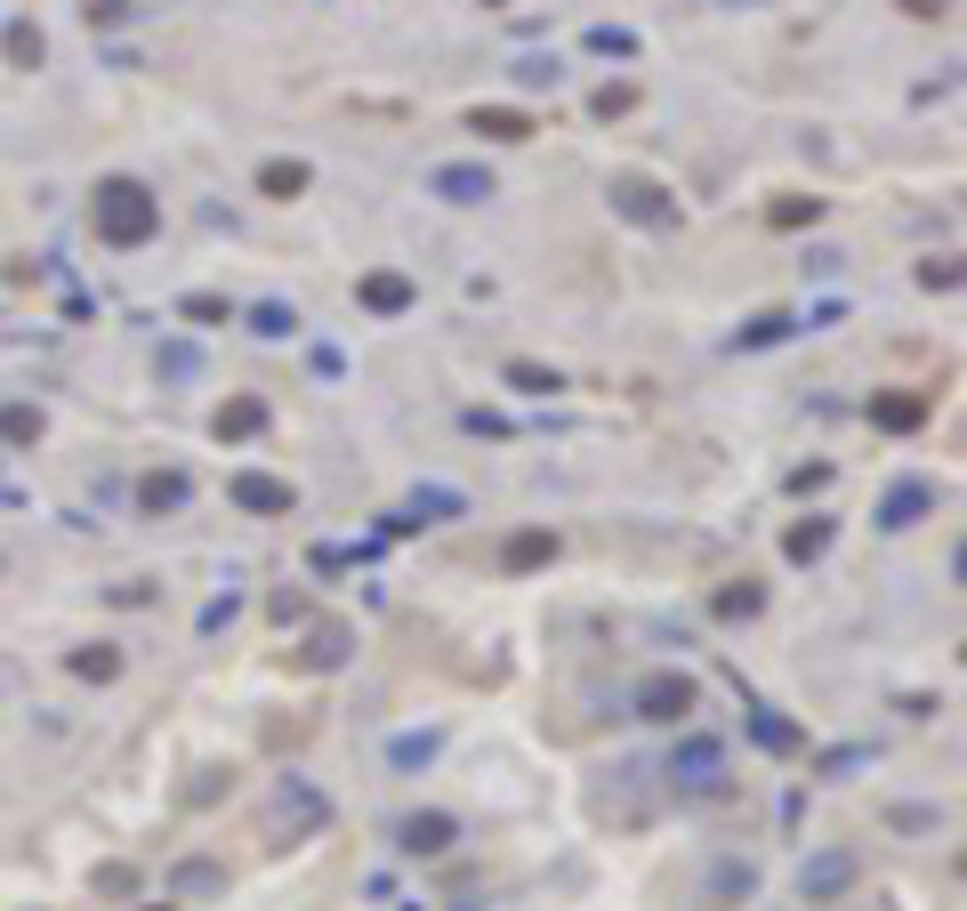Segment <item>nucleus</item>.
<instances>
[{
    "label": "nucleus",
    "instance_id": "obj_1",
    "mask_svg": "<svg viewBox=\"0 0 967 911\" xmlns=\"http://www.w3.org/2000/svg\"><path fill=\"white\" fill-rule=\"evenodd\" d=\"M89 226H97V243H114V251H137L146 234L162 226V210H154V194L137 186V178H106L89 194Z\"/></svg>",
    "mask_w": 967,
    "mask_h": 911
},
{
    "label": "nucleus",
    "instance_id": "obj_2",
    "mask_svg": "<svg viewBox=\"0 0 967 911\" xmlns=\"http://www.w3.org/2000/svg\"><path fill=\"white\" fill-rule=\"evenodd\" d=\"M685 711H694V678H685V669H653V678L637 686V718H662V726H677Z\"/></svg>",
    "mask_w": 967,
    "mask_h": 911
},
{
    "label": "nucleus",
    "instance_id": "obj_3",
    "mask_svg": "<svg viewBox=\"0 0 967 911\" xmlns=\"http://www.w3.org/2000/svg\"><path fill=\"white\" fill-rule=\"evenodd\" d=\"M613 210H629L637 226H670L677 210L662 202V186H645V178H613Z\"/></svg>",
    "mask_w": 967,
    "mask_h": 911
},
{
    "label": "nucleus",
    "instance_id": "obj_4",
    "mask_svg": "<svg viewBox=\"0 0 967 911\" xmlns=\"http://www.w3.org/2000/svg\"><path fill=\"white\" fill-rule=\"evenodd\" d=\"M234 509H258V517H291V484H274V477H234Z\"/></svg>",
    "mask_w": 967,
    "mask_h": 911
},
{
    "label": "nucleus",
    "instance_id": "obj_5",
    "mask_svg": "<svg viewBox=\"0 0 967 911\" xmlns=\"http://www.w3.org/2000/svg\"><path fill=\"white\" fill-rule=\"evenodd\" d=\"M468 129H476V138L516 146V138H533V114H516V106H476V114H468Z\"/></svg>",
    "mask_w": 967,
    "mask_h": 911
},
{
    "label": "nucleus",
    "instance_id": "obj_6",
    "mask_svg": "<svg viewBox=\"0 0 967 911\" xmlns=\"http://www.w3.org/2000/svg\"><path fill=\"white\" fill-rule=\"evenodd\" d=\"M363 307H371V315H403V307H411V283L379 266V275H363Z\"/></svg>",
    "mask_w": 967,
    "mask_h": 911
},
{
    "label": "nucleus",
    "instance_id": "obj_7",
    "mask_svg": "<svg viewBox=\"0 0 967 911\" xmlns=\"http://www.w3.org/2000/svg\"><path fill=\"white\" fill-rule=\"evenodd\" d=\"M403 848L411 855H443V848H452V815H411L403 823Z\"/></svg>",
    "mask_w": 967,
    "mask_h": 911
},
{
    "label": "nucleus",
    "instance_id": "obj_8",
    "mask_svg": "<svg viewBox=\"0 0 967 911\" xmlns=\"http://www.w3.org/2000/svg\"><path fill=\"white\" fill-rule=\"evenodd\" d=\"M436 194H443V202H484V194H492V178L468 170V161H452V170H436Z\"/></svg>",
    "mask_w": 967,
    "mask_h": 911
},
{
    "label": "nucleus",
    "instance_id": "obj_9",
    "mask_svg": "<svg viewBox=\"0 0 967 911\" xmlns=\"http://www.w3.org/2000/svg\"><path fill=\"white\" fill-rule=\"evenodd\" d=\"M548 557H557V541H548V532H516V541H508V572H533V565H548Z\"/></svg>",
    "mask_w": 967,
    "mask_h": 911
},
{
    "label": "nucleus",
    "instance_id": "obj_10",
    "mask_svg": "<svg viewBox=\"0 0 967 911\" xmlns=\"http://www.w3.org/2000/svg\"><path fill=\"white\" fill-rule=\"evenodd\" d=\"M258 186H266L274 202H291V194H306V161H266V170H258Z\"/></svg>",
    "mask_w": 967,
    "mask_h": 911
},
{
    "label": "nucleus",
    "instance_id": "obj_11",
    "mask_svg": "<svg viewBox=\"0 0 967 911\" xmlns=\"http://www.w3.org/2000/svg\"><path fill=\"white\" fill-rule=\"evenodd\" d=\"M258 420H266V403L258 395H234L226 412H218V435H258Z\"/></svg>",
    "mask_w": 967,
    "mask_h": 911
},
{
    "label": "nucleus",
    "instance_id": "obj_12",
    "mask_svg": "<svg viewBox=\"0 0 967 911\" xmlns=\"http://www.w3.org/2000/svg\"><path fill=\"white\" fill-rule=\"evenodd\" d=\"M137 500H146L154 517H162V509H178V500H186V477H146V484H137Z\"/></svg>",
    "mask_w": 967,
    "mask_h": 911
},
{
    "label": "nucleus",
    "instance_id": "obj_13",
    "mask_svg": "<svg viewBox=\"0 0 967 911\" xmlns=\"http://www.w3.org/2000/svg\"><path fill=\"white\" fill-rule=\"evenodd\" d=\"M927 500H936L927 484H903V492L887 500V517H879V525H919V509H927Z\"/></svg>",
    "mask_w": 967,
    "mask_h": 911
},
{
    "label": "nucleus",
    "instance_id": "obj_14",
    "mask_svg": "<svg viewBox=\"0 0 967 911\" xmlns=\"http://www.w3.org/2000/svg\"><path fill=\"white\" fill-rule=\"evenodd\" d=\"M677 774H685V783H710V774H717V742H685Z\"/></svg>",
    "mask_w": 967,
    "mask_h": 911
},
{
    "label": "nucleus",
    "instance_id": "obj_15",
    "mask_svg": "<svg viewBox=\"0 0 967 911\" xmlns=\"http://www.w3.org/2000/svg\"><path fill=\"white\" fill-rule=\"evenodd\" d=\"M847 871H854L847 855H822V863L807 871V895H831V888H847Z\"/></svg>",
    "mask_w": 967,
    "mask_h": 911
},
{
    "label": "nucleus",
    "instance_id": "obj_16",
    "mask_svg": "<svg viewBox=\"0 0 967 911\" xmlns=\"http://www.w3.org/2000/svg\"><path fill=\"white\" fill-rule=\"evenodd\" d=\"M822 549H831V525H790V557H822Z\"/></svg>",
    "mask_w": 967,
    "mask_h": 911
},
{
    "label": "nucleus",
    "instance_id": "obj_17",
    "mask_svg": "<svg viewBox=\"0 0 967 911\" xmlns=\"http://www.w3.org/2000/svg\"><path fill=\"white\" fill-rule=\"evenodd\" d=\"M0 435H9V444H32V435H41V412H25V403H9V412H0Z\"/></svg>",
    "mask_w": 967,
    "mask_h": 911
},
{
    "label": "nucleus",
    "instance_id": "obj_18",
    "mask_svg": "<svg viewBox=\"0 0 967 911\" xmlns=\"http://www.w3.org/2000/svg\"><path fill=\"white\" fill-rule=\"evenodd\" d=\"M508 380H516V388H525V395H548V388H565V380H557V371H540V363H508Z\"/></svg>",
    "mask_w": 967,
    "mask_h": 911
},
{
    "label": "nucleus",
    "instance_id": "obj_19",
    "mask_svg": "<svg viewBox=\"0 0 967 911\" xmlns=\"http://www.w3.org/2000/svg\"><path fill=\"white\" fill-rule=\"evenodd\" d=\"M339 654H348V637H339V629H315V646H306V669H331Z\"/></svg>",
    "mask_w": 967,
    "mask_h": 911
},
{
    "label": "nucleus",
    "instance_id": "obj_20",
    "mask_svg": "<svg viewBox=\"0 0 967 911\" xmlns=\"http://www.w3.org/2000/svg\"><path fill=\"white\" fill-rule=\"evenodd\" d=\"M919 412H927V403H919V395H887V403H879V420H887V428H911Z\"/></svg>",
    "mask_w": 967,
    "mask_h": 911
},
{
    "label": "nucleus",
    "instance_id": "obj_21",
    "mask_svg": "<svg viewBox=\"0 0 967 911\" xmlns=\"http://www.w3.org/2000/svg\"><path fill=\"white\" fill-rule=\"evenodd\" d=\"M9 57H17V65H41V32H32V25H9Z\"/></svg>",
    "mask_w": 967,
    "mask_h": 911
},
{
    "label": "nucleus",
    "instance_id": "obj_22",
    "mask_svg": "<svg viewBox=\"0 0 967 911\" xmlns=\"http://www.w3.org/2000/svg\"><path fill=\"white\" fill-rule=\"evenodd\" d=\"M717 614H725V621H734V614H758V589H750V581H742V589H717Z\"/></svg>",
    "mask_w": 967,
    "mask_h": 911
},
{
    "label": "nucleus",
    "instance_id": "obj_23",
    "mask_svg": "<svg viewBox=\"0 0 967 911\" xmlns=\"http://www.w3.org/2000/svg\"><path fill=\"white\" fill-rule=\"evenodd\" d=\"M74 669H81V678H114V669H121V654H106V646H97V654H74Z\"/></svg>",
    "mask_w": 967,
    "mask_h": 911
},
{
    "label": "nucleus",
    "instance_id": "obj_24",
    "mask_svg": "<svg viewBox=\"0 0 967 911\" xmlns=\"http://www.w3.org/2000/svg\"><path fill=\"white\" fill-rule=\"evenodd\" d=\"M186 315H194V323H226V298H211V291H194V298H186Z\"/></svg>",
    "mask_w": 967,
    "mask_h": 911
},
{
    "label": "nucleus",
    "instance_id": "obj_25",
    "mask_svg": "<svg viewBox=\"0 0 967 911\" xmlns=\"http://www.w3.org/2000/svg\"><path fill=\"white\" fill-rule=\"evenodd\" d=\"M782 331H790V315H758V323L742 331V340H750V347H766V340H782Z\"/></svg>",
    "mask_w": 967,
    "mask_h": 911
},
{
    "label": "nucleus",
    "instance_id": "obj_26",
    "mask_svg": "<svg viewBox=\"0 0 967 911\" xmlns=\"http://www.w3.org/2000/svg\"><path fill=\"white\" fill-rule=\"evenodd\" d=\"M807 218H814V194L807 202H774V226H807Z\"/></svg>",
    "mask_w": 967,
    "mask_h": 911
},
{
    "label": "nucleus",
    "instance_id": "obj_27",
    "mask_svg": "<svg viewBox=\"0 0 967 911\" xmlns=\"http://www.w3.org/2000/svg\"><path fill=\"white\" fill-rule=\"evenodd\" d=\"M291 323H299L291 307H258V331H266V340H283V331H291Z\"/></svg>",
    "mask_w": 967,
    "mask_h": 911
},
{
    "label": "nucleus",
    "instance_id": "obj_28",
    "mask_svg": "<svg viewBox=\"0 0 967 911\" xmlns=\"http://www.w3.org/2000/svg\"><path fill=\"white\" fill-rule=\"evenodd\" d=\"M484 9H508V0H484Z\"/></svg>",
    "mask_w": 967,
    "mask_h": 911
}]
</instances>
